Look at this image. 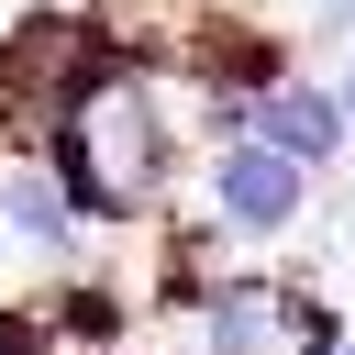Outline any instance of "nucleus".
<instances>
[{"mask_svg":"<svg viewBox=\"0 0 355 355\" xmlns=\"http://www.w3.org/2000/svg\"><path fill=\"white\" fill-rule=\"evenodd\" d=\"M311 178L322 166H300V155H277V144H211V166H200V200H211V222L233 233V244H277V233H300V211H311Z\"/></svg>","mask_w":355,"mask_h":355,"instance_id":"1","label":"nucleus"},{"mask_svg":"<svg viewBox=\"0 0 355 355\" xmlns=\"http://www.w3.org/2000/svg\"><path fill=\"white\" fill-rule=\"evenodd\" d=\"M0 233L22 255H44V266H67L89 244V222H78V200H67V178L44 155H0Z\"/></svg>","mask_w":355,"mask_h":355,"instance_id":"2","label":"nucleus"},{"mask_svg":"<svg viewBox=\"0 0 355 355\" xmlns=\"http://www.w3.org/2000/svg\"><path fill=\"white\" fill-rule=\"evenodd\" d=\"M344 133H355V111H344L333 78H277V89H255V144H277V155H300V166H333Z\"/></svg>","mask_w":355,"mask_h":355,"instance_id":"3","label":"nucleus"},{"mask_svg":"<svg viewBox=\"0 0 355 355\" xmlns=\"http://www.w3.org/2000/svg\"><path fill=\"white\" fill-rule=\"evenodd\" d=\"M200 355H277V277H255V266H222L211 288H200Z\"/></svg>","mask_w":355,"mask_h":355,"instance_id":"4","label":"nucleus"},{"mask_svg":"<svg viewBox=\"0 0 355 355\" xmlns=\"http://www.w3.org/2000/svg\"><path fill=\"white\" fill-rule=\"evenodd\" d=\"M277 344H300V355H333V344H344V311H333L322 288H277Z\"/></svg>","mask_w":355,"mask_h":355,"instance_id":"5","label":"nucleus"},{"mask_svg":"<svg viewBox=\"0 0 355 355\" xmlns=\"http://www.w3.org/2000/svg\"><path fill=\"white\" fill-rule=\"evenodd\" d=\"M333 89H344V111H355V44H344V67H333Z\"/></svg>","mask_w":355,"mask_h":355,"instance_id":"6","label":"nucleus"},{"mask_svg":"<svg viewBox=\"0 0 355 355\" xmlns=\"http://www.w3.org/2000/svg\"><path fill=\"white\" fill-rule=\"evenodd\" d=\"M333 355H355V333H344V344H333Z\"/></svg>","mask_w":355,"mask_h":355,"instance_id":"7","label":"nucleus"},{"mask_svg":"<svg viewBox=\"0 0 355 355\" xmlns=\"http://www.w3.org/2000/svg\"><path fill=\"white\" fill-rule=\"evenodd\" d=\"M0 11H33V0H0Z\"/></svg>","mask_w":355,"mask_h":355,"instance_id":"8","label":"nucleus"}]
</instances>
